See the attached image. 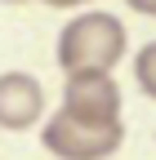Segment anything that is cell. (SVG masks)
Segmentation results:
<instances>
[{"instance_id": "6", "label": "cell", "mask_w": 156, "mask_h": 160, "mask_svg": "<svg viewBox=\"0 0 156 160\" xmlns=\"http://www.w3.org/2000/svg\"><path fill=\"white\" fill-rule=\"evenodd\" d=\"M129 9H138V13H147V18H156V0H125Z\"/></svg>"}, {"instance_id": "1", "label": "cell", "mask_w": 156, "mask_h": 160, "mask_svg": "<svg viewBox=\"0 0 156 160\" xmlns=\"http://www.w3.org/2000/svg\"><path fill=\"white\" fill-rule=\"evenodd\" d=\"M125 22L107 9H89L71 18L58 36V67L63 71H112L125 58Z\"/></svg>"}, {"instance_id": "4", "label": "cell", "mask_w": 156, "mask_h": 160, "mask_svg": "<svg viewBox=\"0 0 156 160\" xmlns=\"http://www.w3.org/2000/svg\"><path fill=\"white\" fill-rule=\"evenodd\" d=\"M45 116V85L31 71H0V129L23 133Z\"/></svg>"}, {"instance_id": "5", "label": "cell", "mask_w": 156, "mask_h": 160, "mask_svg": "<svg viewBox=\"0 0 156 160\" xmlns=\"http://www.w3.org/2000/svg\"><path fill=\"white\" fill-rule=\"evenodd\" d=\"M134 80H138V89L156 102V40L138 49V58H134Z\"/></svg>"}, {"instance_id": "8", "label": "cell", "mask_w": 156, "mask_h": 160, "mask_svg": "<svg viewBox=\"0 0 156 160\" xmlns=\"http://www.w3.org/2000/svg\"><path fill=\"white\" fill-rule=\"evenodd\" d=\"M0 5H31V0H0Z\"/></svg>"}, {"instance_id": "2", "label": "cell", "mask_w": 156, "mask_h": 160, "mask_svg": "<svg viewBox=\"0 0 156 160\" xmlns=\"http://www.w3.org/2000/svg\"><path fill=\"white\" fill-rule=\"evenodd\" d=\"M40 142L58 160H107V156L121 151V142H125V120L98 125V120H85V116H71V111L58 107L45 120Z\"/></svg>"}, {"instance_id": "3", "label": "cell", "mask_w": 156, "mask_h": 160, "mask_svg": "<svg viewBox=\"0 0 156 160\" xmlns=\"http://www.w3.org/2000/svg\"><path fill=\"white\" fill-rule=\"evenodd\" d=\"M63 111L98 120V125H116L121 120V85L107 71H67Z\"/></svg>"}, {"instance_id": "7", "label": "cell", "mask_w": 156, "mask_h": 160, "mask_svg": "<svg viewBox=\"0 0 156 160\" xmlns=\"http://www.w3.org/2000/svg\"><path fill=\"white\" fill-rule=\"evenodd\" d=\"M45 5H54V9H76V5H89V0H45Z\"/></svg>"}]
</instances>
